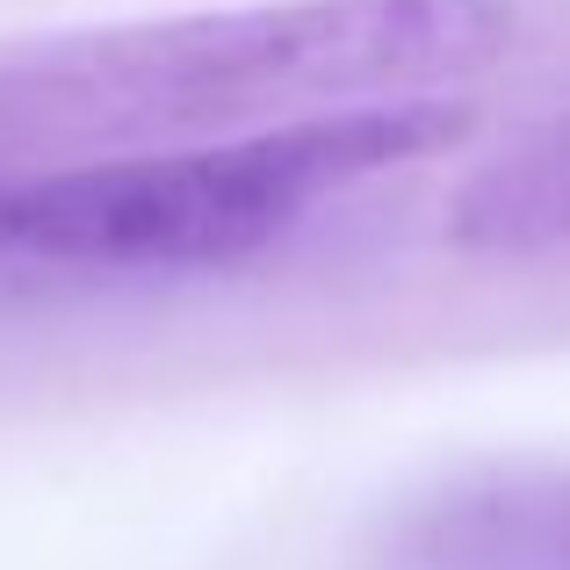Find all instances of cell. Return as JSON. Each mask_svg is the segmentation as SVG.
Here are the masks:
<instances>
[{
    "label": "cell",
    "mask_w": 570,
    "mask_h": 570,
    "mask_svg": "<svg viewBox=\"0 0 570 570\" xmlns=\"http://www.w3.org/2000/svg\"><path fill=\"white\" fill-rule=\"evenodd\" d=\"M513 0H267L0 58V174L433 101L513 51Z\"/></svg>",
    "instance_id": "obj_1"
},
{
    "label": "cell",
    "mask_w": 570,
    "mask_h": 570,
    "mask_svg": "<svg viewBox=\"0 0 570 570\" xmlns=\"http://www.w3.org/2000/svg\"><path fill=\"white\" fill-rule=\"evenodd\" d=\"M462 138L448 101H376L246 138L145 145L0 174V261L80 275L232 267L304 224L311 203Z\"/></svg>",
    "instance_id": "obj_2"
},
{
    "label": "cell",
    "mask_w": 570,
    "mask_h": 570,
    "mask_svg": "<svg viewBox=\"0 0 570 570\" xmlns=\"http://www.w3.org/2000/svg\"><path fill=\"white\" fill-rule=\"evenodd\" d=\"M448 238L470 253H505V261L570 253V109L513 138L455 188Z\"/></svg>",
    "instance_id": "obj_4"
},
{
    "label": "cell",
    "mask_w": 570,
    "mask_h": 570,
    "mask_svg": "<svg viewBox=\"0 0 570 570\" xmlns=\"http://www.w3.org/2000/svg\"><path fill=\"white\" fill-rule=\"evenodd\" d=\"M368 570H570V462H484L412 491Z\"/></svg>",
    "instance_id": "obj_3"
}]
</instances>
